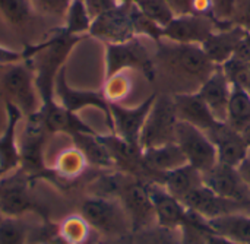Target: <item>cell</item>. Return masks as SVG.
<instances>
[{
	"mask_svg": "<svg viewBox=\"0 0 250 244\" xmlns=\"http://www.w3.org/2000/svg\"><path fill=\"white\" fill-rule=\"evenodd\" d=\"M155 91L176 94L198 92L215 70L202 45L180 44L161 38L152 53Z\"/></svg>",
	"mask_w": 250,
	"mask_h": 244,
	"instance_id": "obj_1",
	"label": "cell"
},
{
	"mask_svg": "<svg viewBox=\"0 0 250 244\" xmlns=\"http://www.w3.org/2000/svg\"><path fill=\"white\" fill-rule=\"evenodd\" d=\"M86 37L67 34L63 28H57L37 44L23 47L25 59H29L35 72V82L42 100V105L54 102V81L64 67L73 48Z\"/></svg>",
	"mask_w": 250,
	"mask_h": 244,
	"instance_id": "obj_2",
	"label": "cell"
},
{
	"mask_svg": "<svg viewBox=\"0 0 250 244\" xmlns=\"http://www.w3.org/2000/svg\"><path fill=\"white\" fill-rule=\"evenodd\" d=\"M0 97L4 102L13 104L23 117H29L41 110L42 100L29 59L0 66Z\"/></svg>",
	"mask_w": 250,
	"mask_h": 244,
	"instance_id": "obj_3",
	"label": "cell"
},
{
	"mask_svg": "<svg viewBox=\"0 0 250 244\" xmlns=\"http://www.w3.org/2000/svg\"><path fill=\"white\" fill-rule=\"evenodd\" d=\"M86 224L103 237H123L133 234L130 220L116 198L89 196L81 205L79 214Z\"/></svg>",
	"mask_w": 250,
	"mask_h": 244,
	"instance_id": "obj_4",
	"label": "cell"
},
{
	"mask_svg": "<svg viewBox=\"0 0 250 244\" xmlns=\"http://www.w3.org/2000/svg\"><path fill=\"white\" fill-rule=\"evenodd\" d=\"M123 70H135L154 85L155 69L152 53L144 45L141 37L125 42L105 44V78Z\"/></svg>",
	"mask_w": 250,
	"mask_h": 244,
	"instance_id": "obj_5",
	"label": "cell"
},
{
	"mask_svg": "<svg viewBox=\"0 0 250 244\" xmlns=\"http://www.w3.org/2000/svg\"><path fill=\"white\" fill-rule=\"evenodd\" d=\"M177 123L179 119L173 95L167 92H157V97L141 130V149H148L176 142Z\"/></svg>",
	"mask_w": 250,
	"mask_h": 244,
	"instance_id": "obj_6",
	"label": "cell"
},
{
	"mask_svg": "<svg viewBox=\"0 0 250 244\" xmlns=\"http://www.w3.org/2000/svg\"><path fill=\"white\" fill-rule=\"evenodd\" d=\"M117 199L122 202L130 220L133 233L157 225L148 180L129 174Z\"/></svg>",
	"mask_w": 250,
	"mask_h": 244,
	"instance_id": "obj_7",
	"label": "cell"
},
{
	"mask_svg": "<svg viewBox=\"0 0 250 244\" xmlns=\"http://www.w3.org/2000/svg\"><path fill=\"white\" fill-rule=\"evenodd\" d=\"M25 127L22 132V141L19 143L21 151V170L31 179V177H41V176H56L53 168L45 165L44 160V145L45 136L48 132L44 129L40 119L32 114L25 117Z\"/></svg>",
	"mask_w": 250,
	"mask_h": 244,
	"instance_id": "obj_8",
	"label": "cell"
},
{
	"mask_svg": "<svg viewBox=\"0 0 250 244\" xmlns=\"http://www.w3.org/2000/svg\"><path fill=\"white\" fill-rule=\"evenodd\" d=\"M229 25L231 23L220 22L209 15H180L163 28V38L180 44L202 45L217 29Z\"/></svg>",
	"mask_w": 250,
	"mask_h": 244,
	"instance_id": "obj_9",
	"label": "cell"
},
{
	"mask_svg": "<svg viewBox=\"0 0 250 244\" xmlns=\"http://www.w3.org/2000/svg\"><path fill=\"white\" fill-rule=\"evenodd\" d=\"M29 177L18 168L0 179V214L7 218H21L38 211L40 205L29 189Z\"/></svg>",
	"mask_w": 250,
	"mask_h": 244,
	"instance_id": "obj_10",
	"label": "cell"
},
{
	"mask_svg": "<svg viewBox=\"0 0 250 244\" xmlns=\"http://www.w3.org/2000/svg\"><path fill=\"white\" fill-rule=\"evenodd\" d=\"M176 142L188 157L189 164L199 171H208L218 164L217 149L204 130L179 120L176 127Z\"/></svg>",
	"mask_w": 250,
	"mask_h": 244,
	"instance_id": "obj_11",
	"label": "cell"
},
{
	"mask_svg": "<svg viewBox=\"0 0 250 244\" xmlns=\"http://www.w3.org/2000/svg\"><path fill=\"white\" fill-rule=\"evenodd\" d=\"M132 7L133 4L122 3L117 7L94 18L89 35L104 41L105 44L125 42L138 37L133 25Z\"/></svg>",
	"mask_w": 250,
	"mask_h": 244,
	"instance_id": "obj_12",
	"label": "cell"
},
{
	"mask_svg": "<svg viewBox=\"0 0 250 244\" xmlns=\"http://www.w3.org/2000/svg\"><path fill=\"white\" fill-rule=\"evenodd\" d=\"M157 97V91H152L142 102L138 105H125L117 102H108L110 107V120L111 130L119 138L139 145L141 130L148 117V113L152 107V102Z\"/></svg>",
	"mask_w": 250,
	"mask_h": 244,
	"instance_id": "obj_13",
	"label": "cell"
},
{
	"mask_svg": "<svg viewBox=\"0 0 250 244\" xmlns=\"http://www.w3.org/2000/svg\"><path fill=\"white\" fill-rule=\"evenodd\" d=\"M54 101L62 105L63 108L76 113L86 108V107H95L100 111L105 114L107 123L111 127V120H110V107L108 101L105 100L103 91H91V89H76L72 88L67 83L66 78V66L59 72L54 81Z\"/></svg>",
	"mask_w": 250,
	"mask_h": 244,
	"instance_id": "obj_14",
	"label": "cell"
},
{
	"mask_svg": "<svg viewBox=\"0 0 250 244\" xmlns=\"http://www.w3.org/2000/svg\"><path fill=\"white\" fill-rule=\"evenodd\" d=\"M180 202L189 211L195 212L204 220H212V218H218V217L236 214V212H249L250 214V203H242V202H236L231 199H226L214 193L205 184L192 190Z\"/></svg>",
	"mask_w": 250,
	"mask_h": 244,
	"instance_id": "obj_15",
	"label": "cell"
},
{
	"mask_svg": "<svg viewBox=\"0 0 250 244\" xmlns=\"http://www.w3.org/2000/svg\"><path fill=\"white\" fill-rule=\"evenodd\" d=\"M204 184L214 193L242 203H250V187L237 167L217 164L202 173Z\"/></svg>",
	"mask_w": 250,
	"mask_h": 244,
	"instance_id": "obj_16",
	"label": "cell"
},
{
	"mask_svg": "<svg viewBox=\"0 0 250 244\" xmlns=\"http://www.w3.org/2000/svg\"><path fill=\"white\" fill-rule=\"evenodd\" d=\"M205 133L212 141L217 149L220 164L239 167L242 161L246 158L249 152V146L243 135L236 129H233L231 126H229L226 122L218 123L215 127L209 129Z\"/></svg>",
	"mask_w": 250,
	"mask_h": 244,
	"instance_id": "obj_17",
	"label": "cell"
},
{
	"mask_svg": "<svg viewBox=\"0 0 250 244\" xmlns=\"http://www.w3.org/2000/svg\"><path fill=\"white\" fill-rule=\"evenodd\" d=\"M149 193L155 209L157 225L164 228H180L188 221L189 209L161 183L149 182Z\"/></svg>",
	"mask_w": 250,
	"mask_h": 244,
	"instance_id": "obj_18",
	"label": "cell"
},
{
	"mask_svg": "<svg viewBox=\"0 0 250 244\" xmlns=\"http://www.w3.org/2000/svg\"><path fill=\"white\" fill-rule=\"evenodd\" d=\"M6 104V127L0 136V173L7 176L21 167V151L18 143V126L23 114L10 102Z\"/></svg>",
	"mask_w": 250,
	"mask_h": 244,
	"instance_id": "obj_19",
	"label": "cell"
},
{
	"mask_svg": "<svg viewBox=\"0 0 250 244\" xmlns=\"http://www.w3.org/2000/svg\"><path fill=\"white\" fill-rule=\"evenodd\" d=\"M35 116L40 119V122L42 123L44 129L48 133H66L69 136L81 132L97 133L86 123H83L76 113L63 108L56 101L48 105H42L41 110L35 113Z\"/></svg>",
	"mask_w": 250,
	"mask_h": 244,
	"instance_id": "obj_20",
	"label": "cell"
},
{
	"mask_svg": "<svg viewBox=\"0 0 250 244\" xmlns=\"http://www.w3.org/2000/svg\"><path fill=\"white\" fill-rule=\"evenodd\" d=\"M177 119L180 122H186L204 132H208L209 129L215 127L220 120L212 114L209 107L205 104V101L199 97L198 92L190 94H176L173 95Z\"/></svg>",
	"mask_w": 250,
	"mask_h": 244,
	"instance_id": "obj_21",
	"label": "cell"
},
{
	"mask_svg": "<svg viewBox=\"0 0 250 244\" xmlns=\"http://www.w3.org/2000/svg\"><path fill=\"white\" fill-rule=\"evenodd\" d=\"M231 89L233 86L227 79L224 70L221 69V66H217L198 91L199 97L205 101V104L220 122H226Z\"/></svg>",
	"mask_w": 250,
	"mask_h": 244,
	"instance_id": "obj_22",
	"label": "cell"
},
{
	"mask_svg": "<svg viewBox=\"0 0 250 244\" xmlns=\"http://www.w3.org/2000/svg\"><path fill=\"white\" fill-rule=\"evenodd\" d=\"M246 35L248 32L245 29L234 25H229L217 29L202 44V48L214 64L221 66L236 54L239 45L242 44Z\"/></svg>",
	"mask_w": 250,
	"mask_h": 244,
	"instance_id": "obj_23",
	"label": "cell"
},
{
	"mask_svg": "<svg viewBox=\"0 0 250 244\" xmlns=\"http://www.w3.org/2000/svg\"><path fill=\"white\" fill-rule=\"evenodd\" d=\"M142 158L146 168L152 174V182H155L160 174L177 170L189 164L188 157L185 155L177 142L142 149Z\"/></svg>",
	"mask_w": 250,
	"mask_h": 244,
	"instance_id": "obj_24",
	"label": "cell"
},
{
	"mask_svg": "<svg viewBox=\"0 0 250 244\" xmlns=\"http://www.w3.org/2000/svg\"><path fill=\"white\" fill-rule=\"evenodd\" d=\"M155 182L161 183L179 201H182L192 190L204 186L202 171H199L190 164H186L177 170L160 174Z\"/></svg>",
	"mask_w": 250,
	"mask_h": 244,
	"instance_id": "obj_25",
	"label": "cell"
},
{
	"mask_svg": "<svg viewBox=\"0 0 250 244\" xmlns=\"http://www.w3.org/2000/svg\"><path fill=\"white\" fill-rule=\"evenodd\" d=\"M212 233L226 237L234 243L250 244V214L236 212L218 218L207 220Z\"/></svg>",
	"mask_w": 250,
	"mask_h": 244,
	"instance_id": "obj_26",
	"label": "cell"
},
{
	"mask_svg": "<svg viewBox=\"0 0 250 244\" xmlns=\"http://www.w3.org/2000/svg\"><path fill=\"white\" fill-rule=\"evenodd\" d=\"M75 146L83 154L88 161V165H95L98 168L110 170L114 168V161L110 155V151L101 141L98 133H75L70 136Z\"/></svg>",
	"mask_w": 250,
	"mask_h": 244,
	"instance_id": "obj_27",
	"label": "cell"
},
{
	"mask_svg": "<svg viewBox=\"0 0 250 244\" xmlns=\"http://www.w3.org/2000/svg\"><path fill=\"white\" fill-rule=\"evenodd\" d=\"M226 123L240 133L250 124V92L248 89L233 86Z\"/></svg>",
	"mask_w": 250,
	"mask_h": 244,
	"instance_id": "obj_28",
	"label": "cell"
},
{
	"mask_svg": "<svg viewBox=\"0 0 250 244\" xmlns=\"http://www.w3.org/2000/svg\"><path fill=\"white\" fill-rule=\"evenodd\" d=\"M133 73H138V72L123 70V72H119L116 75L105 78V82L103 86V94L108 102L123 104L130 97V94L135 89Z\"/></svg>",
	"mask_w": 250,
	"mask_h": 244,
	"instance_id": "obj_29",
	"label": "cell"
},
{
	"mask_svg": "<svg viewBox=\"0 0 250 244\" xmlns=\"http://www.w3.org/2000/svg\"><path fill=\"white\" fill-rule=\"evenodd\" d=\"M86 165L88 161L83 154L76 146H73L60 152L56 160V165L53 167V171L60 180H72L79 177L85 171Z\"/></svg>",
	"mask_w": 250,
	"mask_h": 244,
	"instance_id": "obj_30",
	"label": "cell"
},
{
	"mask_svg": "<svg viewBox=\"0 0 250 244\" xmlns=\"http://www.w3.org/2000/svg\"><path fill=\"white\" fill-rule=\"evenodd\" d=\"M92 25V16L89 15L83 0H72L66 16L63 19V29L70 35L88 37Z\"/></svg>",
	"mask_w": 250,
	"mask_h": 244,
	"instance_id": "obj_31",
	"label": "cell"
},
{
	"mask_svg": "<svg viewBox=\"0 0 250 244\" xmlns=\"http://www.w3.org/2000/svg\"><path fill=\"white\" fill-rule=\"evenodd\" d=\"M35 10L29 0H0V16L15 29H23L34 18Z\"/></svg>",
	"mask_w": 250,
	"mask_h": 244,
	"instance_id": "obj_32",
	"label": "cell"
},
{
	"mask_svg": "<svg viewBox=\"0 0 250 244\" xmlns=\"http://www.w3.org/2000/svg\"><path fill=\"white\" fill-rule=\"evenodd\" d=\"M133 244H185L180 228H164L152 225L132 234Z\"/></svg>",
	"mask_w": 250,
	"mask_h": 244,
	"instance_id": "obj_33",
	"label": "cell"
},
{
	"mask_svg": "<svg viewBox=\"0 0 250 244\" xmlns=\"http://www.w3.org/2000/svg\"><path fill=\"white\" fill-rule=\"evenodd\" d=\"M60 236L67 244H85L92 236V228L86 224V221L78 215L70 217L63 221V224L59 228Z\"/></svg>",
	"mask_w": 250,
	"mask_h": 244,
	"instance_id": "obj_34",
	"label": "cell"
},
{
	"mask_svg": "<svg viewBox=\"0 0 250 244\" xmlns=\"http://www.w3.org/2000/svg\"><path fill=\"white\" fill-rule=\"evenodd\" d=\"M227 79L230 81L231 86L245 88L249 91L250 86V61L233 56L224 64H221Z\"/></svg>",
	"mask_w": 250,
	"mask_h": 244,
	"instance_id": "obj_35",
	"label": "cell"
},
{
	"mask_svg": "<svg viewBox=\"0 0 250 244\" xmlns=\"http://www.w3.org/2000/svg\"><path fill=\"white\" fill-rule=\"evenodd\" d=\"M135 6L163 28L174 18V13L166 0H139Z\"/></svg>",
	"mask_w": 250,
	"mask_h": 244,
	"instance_id": "obj_36",
	"label": "cell"
},
{
	"mask_svg": "<svg viewBox=\"0 0 250 244\" xmlns=\"http://www.w3.org/2000/svg\"><path fill=\"white\" fill-rule=\"evenodd\" d=\"M26 227L21 218H7L0 223V244H25Z\"/></svg>",
	"mask_w": 250,
	"mask_h": 244,
	"instance_id": "obj_37",
	"label": "cell"
},
{
	"mask_svg": "<svg viewBox=\"0 0 250 244\" xmlns=\"http://www.w3.org/2000/svg\"><path fill=\"white\" fill-rule=\"evenodd\" d=\"M35 13H41L44 16L64 19L66 12L72 3V0H29Z\"/></svg>",
	"mask_w": 250,
	"mask_h": 244,
	"instance_id": "obj_38",
	"label": "cell"
},
{
	"mask_svg": "<svg viewBox=\"0 0 250 244\" xmlns=\"http://www.w3.org/2000/svg\"><path fill=\"white\" fill-rule=\"evenodd\" d=\"M230 23L250 34V0H236Z\"/></svg>",
	"mask_w": 250,
	"mask_h": 244,
	"instance_id": "obj_39",
	"label": "cell"
},
{
	"mask_svg": "<svg viewBox=\"0 0 250 244\" xmlns=\"http://www.w3.org/2000/svg\"><path fill=\"white\" fill-rule=\"evenodd\" d=\"M212 16L220 22H230L236 0H211Z\"/></svg>",
	"mask_w": 250,
	"mask_h": 244,
	"instance_id": "obj_40",
	"label": "cell"
},
{
	"mask_svg": "<svg viewBox=\"0 0 250 244\" xmlns=\"http://www.w3.org/2000/svg\"><path fill=\"white\" fill-rule=\"evenodd\" d=\"M85 1V6L89 12V15L92 16V20L94 18L103 15L104 12H108L114 7H117L120 3V0H83Z\"/></svg>",
	"mask_w": 250,
	"mask_h": 244,
	"instance_id": "obj_41",
	"label": "cell"
},
{
	"mask_svg": "<svg viewBox=\"0 0 250 244\" xmlns=\"http://www.w3.org/2000/svg\"><path fill=\"white\" fill-rule=\"evenodd\" d=\"M173 10L174 16L180 15H193L195 0H166Z\"/></svg>",
	"mask_w": 250,
	"mask_h": 244,
	"instance_id": "obj_42",
	"label": "cell"
},
{
	"mask_svg": "<svg viewBox=\"0 0 250 244\" xmlns=\"http://www.w3.org/2000/svg\"><path fill=\"white\" fill-rule=\"evenodd\" d=\"M21 60H25L23 50L22 51H18V50L9 48V47L0 45V66L10 64V63H16V61H21Z\"/></svg>",
	"mask_w": 250,
	"mask_h": 244,
	"instance_id": "obj_43",
	"label": "cell"
},
{
	"mask_svg": "<svg viewBox=\"0 0 250 244\" xmlns=\"http://www.w3.org/2000/svg\"><path fill=\"white\" fill-rule=\"evenodd\" d=\"M98 244H133V237L132 234L123 237H104L98 240Z\"/></svg>",
	"mask_w": 250,
	"mask_h": 244,
	"instance_id": "obj_44",
	"label": "cell"
},
{
	"mask_svg": "<svg viewBox=\"0 0 250 244\" xmlns=\"http://www.w3.org/2000/svg\"><path fill=\"white\" fill-rule=\"evenodd\" d=\"M237 168H239L242 177L245 179V182L248 183V186L250 187V149L249 152H248V155H246V158L242 161V164Z\"/></svg>",
	"mask_w": 250,
	"mask_h": 244,
	"instance_id": "obj_45",
	"label": "cell"
},
{
	"mask_svg": "<svg viewBox=\"0 0 250 244\" xmlns=\"http://www.w3.org/2000/svg\"><path fill=\"white\" fill-rule=\"evenodd\" d=\"M207 244H239L226 239V237H221L215 233H209L208 237H207Z\"/></svg>",
	"mask_w": 250,
	"mask_h": 244,
	"instance_id": "obj_46",
	"label": "cell"
},
{
	"mask_svg": "<svg viewBox=\"0 0 250 244\" xmlns=\"http://www.w3.org/2000/svg\"><path fill=\"white\" fill-rule=\"evenodd\" d=\"M242 135H243V138H245V141H246V143H248V146H249L250 149V124L242 132Z\"/></svg>",
	"mask_w": 250,
	"mask_h": 244,
	"instance_id": "obj_47",
	"label": "cell"
},
{
	"mask_svg": "<svg viewBox=\"0 0 250 244\" xmlns=\"http://www.w3.org/2000/svg\"><path fill=\"white\" fill-rule=\"evenodd\" d=\"M3 220H4V217H3V215H1V214H0V223H1V221H3Z\"/></svg>",
	"mask_w": 250,
	"mask_h": 244,
	"instance_id": "obj_48",
	"label": "cell"
},
{
	"mask_svg": "<svg viewBox=\"0 0 250 244\" xmlns=\"http://www.w3.org/2000/svg\"><path fill=\"white\" fill-rule=\"evenodd\" d=\"M249 92H250V86H249Z\"/></svg>",
	"mask_w": 250,
	"mask_h": 244,
	"instance_id": "obj_49",
	"label": "cell"
}]
</instances>
